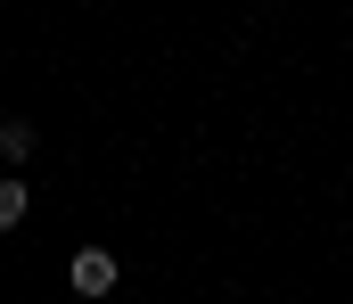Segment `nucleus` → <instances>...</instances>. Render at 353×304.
Returning <instances> with one entry per match:
<instances>
[{
	"label": "nucleus",
	"mask_w": 353,
	"mask_h": 304,
	"mask_svg": "<svg viewBox=\"0 0 353 304\" xmlns=\"http://www.w3.org/2000/svg\"><path fill=\"white\" fill-rule=\"evenodd\" d=\"M66 280H74V296H107V288H115V255H107V247H83V255L66 263Z\"/></svg>",
	"instance_id": "nucleus-1"
},
{
	"label": "nucleus",
	"mask_w": 353,
	"mask_h": 304,
	"mask_svg": "<svg viewBox=\"0 0 353 304\" xmlns=\"http://www.w3.org/2000/svg\"><path fill=\"white\" fill-rule=\"evenodd\" d=\"M25 198H33L25 181H0V230H17V222H25Z\"/></svg>",
	"instance_id": "nucleus-2"
},
{
	"label": "nucleus",
	"mask_w": 353,
	"mask_h": 304,
	"mask_svg": "<svg viewBox=\"0 0 353 304\" xmlns=\"http://www.w3.org/2000/svg\"><path fill=\"white\" fill-rule=\"evenodd\" d=\"M0 156H33V123H0Z\"/></svg>",
	"instance_id": "nucleus-3"
}]
</instances>
